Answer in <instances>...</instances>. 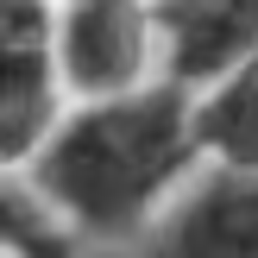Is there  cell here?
Listing matches in <instances>:
<instances>
[{
    "label": "cell",
    "instance_id": "6da1fadb",
    "mask_svg": "<svg viewBox=\"0 0 258 258\" xmlns=\"http://www.w3.org/2000/svg\"><path fill=\"white\" fill-rule=\"evenodd\" d=\"M196 164L202 151L189 133V95L151 76L133 95L76 101L70 113H57L44 145L25 158V176L32 202L70 239L120 246L158 221Z\"/></svg>",
    "mask_w": 258,
    "mask_h": 258
},
{
    "label": "cell",
    "instance_id": "7a4b0ae2",
    "mask_svg": "<svg viewBox=\"0 0 258 258\" xmlns=\"http://www.w3.org/2000/svg\"><path fill=\"white\" fill-rule=\"evenodd\" d=\"M50 50H57L63 95H133L139 82H151L158 63L151 0H50Z\"/></svg>",
    "mask_w": 258,
    "mask_h": 258
},
{
    "label": "cell",
    "instance_id": "3957f363",
    "mask_svg": "<svg viewBox=\"0 0 258 258\" xmlns=\"http://www.w3.org/2000/svg\"><path fill=\"white\" fill-rule=\"evenodd\" d=\"M63 113L50 0H0V176L25 170Z\"/></svg>",
    "mask_w": 258,
    "mask_h": 258
},
{
    "label": "cell",
    "instance_id": "277c9868",
    "mask_svg": "<svg viewBox=\"0 0 258 258\" xmlns=\"http://www.w3.org/2000/svg\"><path fill=\"white\" fill-rule=\"evenodd\" d=\"M145 258H258V176L202 164L145 227Z\"/></svg>",
    "mask_w": 258,
    "mask_h": 258
},
{
    "label": "cell",
    "instance_id": "5b68a950",
    "mask_svg": "<svg viewBox=\"0 0 258 258\" xmlns=\"http://www.w3.org/2000/svg\"><path fill=\"white\" fill-rule=\"evenodd\" d=\"M158 82L202 95L233 63L258 57V0H151Z\"/></svg>",
    "mask_w": 258,
    "mask_h": 258
},
{
    "label": "cell",
    "instance_id": "8992f818",
    "mask_svg": "<svg viewBox=\"0 0 258 258\" xmlns=\"http://www.w3.org/2000/svg\"><path fill=\"white\" fill-rule=\"evenodd\" d=\"M189 133L208 164L258 176V57L233 63L221 82L189 95Z\"/></svg>",
    "mask_w": 258,
    "mask_h": 258
}]
</instances>
